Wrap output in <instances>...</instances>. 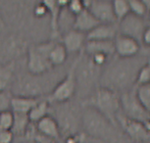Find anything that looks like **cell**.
Returning a JSON list of instances; mask_svg holds the SVG:
<instances>
[{
  "label": "cell",
  "instance_id": "6da1fadb",
  "mask_svg": "<svg viewBox=\"0 0 150 143\" xmlns=\"http://www.w3.org/2000/svg\"><path fill=\"white\" fill-rule=\"evenodd\" d=\"M147 63V58L139 55L127 59L115 57L101 71L99 86L118 94L132 90L135 85L137 72Z\"/></svg>",
  "mask_w": 150,
  "mask_h": 143
},
{
  "label": "cell",
  "instance_id": "7a4b0ae2",
  "mask_svg": "<svg viewBox=\"0 0 150 143\" xmlns=\"http://www.w3.org/2000/svg\"><path fill=\"white\" fill-rule=\"evenodd\" d=\"M49 75L24 74L13 80L11 85V94L13 96L28 97V98H40L42 94L53 90L55 85L52 80L48 77Z\"/></svg>",
  "mask_w": 150,
  "mask_h": 143
},
{
  "label": "cell",
  "instance_id": "3957f363",
  "mask_svg": "<svg viewBox=\"0 0 150 143\" xmlns=\"http://www.w3.org/2000/svg\"><path fill=\"white\" fill-rule=\"evenodd\" d=\"M81 124L87 135L94 139L112 141L116 138L115 125L92 108H84Z\"/></svg>",
  "mask_w": 150,
  "mask_h": 143
},
{
  "label": "cell",
  "instance_id": "277c9868",
  "mask_svg": "<svg viewBox=\"0 0 150 143\" xmlns=\"http://www.w3.org/2000/svg\"><path fill=\"white\" fill-rule=\"evenodd\" d=\"M83 106L94 109L116 125V117L121 112L120 94L99 86L84 101Z\"/></svg>",
  "mask_w": 150,
  "mask_h": 143
},
{
  "label": "cell",
  "instance_id": "5b68a950",
  "mask_svg": "<svg viewBox=\"0 0 150 143\" xmlns=\"http://www.w3.org/2000/svg\"><path fill=\"white\" fill-rule=\"evenodd\" d=\"M75 64V78L77 83V91L81 94L90 95L91 89L99 85L101 68L95 66L90 58L84 53H81L74 61Z\"/></svg>",
  "mask_w": 150,
  "mask_h": 143
},
{
  "label": "cell",
  "instance_id": "8992f818",
  "mask_svg": "<svg viewBox=\"0 0 150 143\" xmlns=\"http://www.w3.org/2000/svg\"><path fill=\"white\" fill-rule=\"evenodd\" d=\"M54 43L55 41L53 40L46 41L30 46L27 50V68L29 74L39 75L46 74L52 69L48 56Z\"/></svg>",
  "mask_w": 150,
  "mask_h": 143
},
{
  "label": "cell",
  "instance_id": "52a82bcc",
  "mask_svg": "<svg viewBox=\"0 0 150 143\" xmlns=\"http://www.w3.org/2000/svg\"><path fill=\"white\" fill-rule=\"evenodd\" d=\"M121 113L126 118L144 124L149 122V111L144 109L137 101L134 88L120 94Z\"/></svg>",
  "mask_w": 150,
  "mask_h": 143
},
{
  "label": "cell",
  "instance_id": "ba28073f",
  "mask_svg": "<svg viewBox=\"0 0 150 143\" xmlns=\"http://www.w3.org/2000/svg\"><path fill=\"white\" fill-rule=\"evenodd\" d=\"M76 92H77V83L75 78V64L73 63L68 74L55 85L48 98L49 101L62 104V103H67L76 94Z\"/></svg>",
  "mask_w": 150,
  "mask_h": 143
},
{
  "label": "cell",
  "instance_id": "9c48e42d",
  "mask_svg": "<svg viewBox=\"0 0 150 143\" xmlns=\"http://www.w3.org/2000/svg\"><path fill=\"white\" fill-rule=\"evenodd\" d=\"M116 123L120 124L125 132L135 141L146 142L149 140V122L142 124V123L137 122V120L128 119L120 112L116 117Z\"/></svg>",
  "mask_w": 150,
  "mask_h": 143
},
{
  "label": "cell",
  "instance_id": "30bf717a",
  "mask_svg": "<svg viewBox=\"0 0 150 143\" xmlns=\"http://www.w3.org/2000/svg\"><path fill=\"white\" fill-rule=\"evenodd\" d=\"M147 27H148L143 18H139L129 13L119 22L118 33L134 39L141 45V37Z\"/></svg>",
  "mask_w": 150,
  "mask_h": 143
},
{
  "label": "cell",
  "instance_id": "8fae6325",
  "mask_svg": "<svg viewBox=\"0 0 150 143\" xmlns=\"http://www.w3.org/2000/svg\"><path fill=\"white\" fill-rule=\"evenodd\" d=\"M84 8L99 22V24H116L113 13L112 1L107 0H93L83 1Z\"/></svg>",
  "mask_w": 150,
  "mask_h": 143
},
{
  "label": "cell",
  "instance_id": "7c38bea8",
  "mask_svg": "<svg viewBox=\"0 0 150 143\" xmlns=\"http://www.w3.org/2000/svg\"><path fill=\"white\" fill-rule=\"evenodd\" d=\"M113 43H114L115 54H117V57L119 58L127 59L135 57L139 54L141 48V45L137 40L120 33L117 35L113 40Z\"/></svg>",
  "mask_w": 150,
  "mask_h": 143
},
{
  "label": "cell",
  "instance_id": "4fadbf2b",
  "mask_svg": "<svg viewBox=\"0 0 150 143\" xmlns=\"http://www.w3.org/2000/svg\"><path fill=\"white\" fill-rule=\"evenodd\" d=\"M0 56L9 60L8 62H15V59L26 51L25 41L16 35H9L1 42Z\"/></svg>",
  "mask_w": 150,
  "mask_h": 143
},
{
  "label": "cell",
  "instance_id": "5bb4252c",
  "mask_svg": "<svg viewBox=\"0 0 150 143\" xmlns=\"http://www.w3.org/2000/svg\"><path fill=\"white\" fill-rule=\"evenodd\" d=\"M118 35L117 24H100L86 35V41H113Z\"/></svg>",
  "mask_w": 150,
  "mask_h": 143
},
{
  "label": "cell",
  "instance_id": "9a60e30c",
  "mask_svg": "<svg viewBox=\"0 0 150 143\" xmlns=\"http://www.w3.org/2000/svg\"><path fill=\"white\" fill-rule=\"evenodd\" d=\"M86 35L75 30H70L63 36V46L67 53H79L83 49L86 44Z\"/></svg>",
  "mask_w": 150,
  "mask_h": 143
},
{
  "label": "cell",
  "instance_id": "2e32d148",
  "mask_svg": "<svg viewBox=\"0 0 150 143\" xmlns=\"http://www.w3.org/2000/svg\"><path fill=\"white\" fill-rule=\"evenodd\" d=\"M35 125L36 130L39 133H41L42 135L46 136L47 138L51 139L53 141H56V140L60 138L61 131L55 118L47 115L46 117L42 118L40 120H38Z\"/></svg>",
  "mask_w": 150,
  "mask_h": 143
},
{
  "label": "cell",
  "instance_id": "e0dca14e",
  "mask_svg": "<svg viewBox=\"0 0 150 143\" xmlns=\"http://www.w3.org/2000/svg\"><path fill=\"white\" fill-rule=\"evenodd\" d=\"M58 118L56 120L57 124L59 125V128L61 130L67 131L71 134H75V130L78 125V119L76 117V113L73 111V109L69 108H60L57 112Z\"/></svg>",
  "mask_w": 150,
  "mask_h": 143
},
{
  "label": "cell",
  "instance_id": "ac0fdd59",
  "mask_svg": "<svg viewBox=\"0 0 150 143\" xmlns=\"http://www.w3.org/2000/svg\"><path fill=\"white\" fill-rule=\"evenodd\" d=\"M99 22L93 17L88 10L84 9L80 14L74 17L73 30H78L80 32H83L86 35L90 30H92L95 27H97Z\"/></svg>",
  "mask_w": 150,
  "mask_h": 143
},
{
  "label": "cell",
  "instance_id": "d6986e66",
  "mask_svg": "<svg viewBox=\"0 0 150 143\" xmlns=\"http://www.w3.org/2000/svg\"><path fill=\"white\" fill-rule=\"evenodd\" d=\"M84 54H105L111 57L115 54L114 43L113 41H86L83 47Z\"/></svg>",
  "mask_w": 150,
  "mask_h": 143
},
{
  "label": "cell",
  "instance_id": "ffe728a7",
  "mask_svg": "<svg viewBox=\"0 0 150 143\" xmlns=\"http://www.w3.org/2000/svg\"><path fill=\"white\" fill-rule=\"evenodd\" d=\"M40 98H28L13 96L11 100V112L12 113L29 114V112L40 101Z\"/></svg>",
  "mask_w": 150,
  "mask_h": 143
},
{
  "label": "cell",
  "instance_id": "44dd1931",
  "mask_svg": "<svg viewBox=\"0 0 150 143\" xmlns=\"http://www.w3.org/2000/svg\"><path fill=\"white\" fill-rule=\"evenodd\" d=\"M13 125L11 128V132L15 136H25L28 128H29L30 122L28 114L22 113H13Z\"/></svg>",
  "mask_w": 150,
  "mask_h": 143
},
{
  "label": "cell",
  "instance_id": "7402d4cb",
  "mask_svg": "<svg viewBox=\"0 0 150 143\" xmlns=\"http://www.w3.org/2000/svg\"><path fill=\"white\" fill-rule=\"evenodd\" d=\"M46 7L48 11V14L50 15V19H51V30L52 35L54 37L58 35L59 30H58V20L59 15H60V11L62 8L59 6L57 1H53V0H45V1H41Z\"/></svg>",
  "mask_w": 150,
  "mask_h": 143
},
{
  "label": "cell",
  "instance_id": "603a6c76",
  "mask_svg": "<svg viewBox=\"0 0 150 143\" xmlns=\"http://www.w3.org/2000/svg\"><path fill=\"white\" fill-rule=\"evenodd\" d=\"M68 57V53L65 49V47L63 46L62 43L56 42L54 43V45L52 46L51 50L49 52V56H48V60L51 67H58L61 66L66 62Z\"/></svg>",
  "mask_w": 150,
  "mask_h": 143
},
{
  "label": "cell",
  "instance_id": "cb8c5ba5",
  "mask_svg": "<svg viewBox=\"0 0 150 143\" xmlns=\"http://www.w3.org/2000/svg\"><path fill=\"white\" fill-rule=\"evenodd\" d=\"M15 62H10L0 66V92L7 90L14 80Z\"/></svg>",
  "mask_w": 150,
  "mask_h": 143
},
{
  "label": "cell",
  "instance_id": "d4e9b609",
  "mask_svg": "<svg viewBox=\"0 0 150 143\" xmlns=\"http://www.w3.org/2000/svg\"><path fill=\"white\" fill-rule=\"evenodd\" d=\"M48 112H49V102L47 100H40L28 114L30 122L32 124H35L42 118L46 117Z\"/></svg>",
  "mask_w": 150,
  "mask_h": 143
},
{
  "label": "cell",
  "instance_id": "484cf974",
  "mask_svg": "<svg viewBox=\"0 0 150 143\" xmlns=\"http://www.w3.org/2000/svg\"><path fill=\"white\" fill-rule=\"evenodd\" d=\"M134 95L138 102L140 103L141 106L144 109L149 111L150 110V83L134 86Z\"/></svg>",
  "mask_w": 150,
  "mask_h": 143
},
{
  "label": "cell",
  "instance_id": "4316f807",
  "mask_svg": "<svg viewBox=\"0 0 150 143\" xmlns=\"http://www.w3.org/2000/svg\"><path fill=\"white\" fill-rule=\"evenodd\" d=\"M129 13L132 15L143 18L146 16L150 8V2L149 1H141V0H129Z\"/></svg>",
  "mask_w": 150,
  "mask_h": 143
},
{
  "label": "cell",
  "instance_id": "83f0119b",
  "mask_svg": "<svg viewBox=\"0 0 150 143\" xmlns=\"http://www.w3.org/2000/svg\"><path fill=\"white\" fill-rule=\"evenodd\" d=\"M112 8L116 21L120 22L129 14L128 0H114L112 1Z\"/></svg>",
  "mask_w": 150,
  "mask_h": 143
},
{
  "label": "cell",
  "instance_id": "f1b7e54d",
  "mask_svg": "<svg viewBox=\"0 0 150 143\" xmlns=\"http://www.w3.org/2000/svg\"><path fill=\"white\" fill-rule=\"evenodd\" d=\"M150 81V65L149 63L143 65L137 72V78H135V85H148Z\"/></svg>",
  "mask_w": 150,
  "mask_h": 143
},
{
  "label": "cell",
  "instance_id": "f546056e",
  "mask_svg": "<svg viewBox=\"0 0 150 143\" xmlns=\"http://www.w3.org/2000/svg\"><path fill=\"white\" fill-rule=\"evenodd\" d=\"M13 120V113L11 111L0 113V130H11Z\"/></svg>",
  "mask_w": 150,
  "mask_h": 143
},
{
  "label": "cell",
  "instance_id": "4dcf8cb0",
  "mask_svg": "<svg viewBox=\"0 0 150 143\" xmlns=\"http://www.w3.org/2000/svg\"><path fill=\"white\" fill-rule=\"evenodd\" d=\"M13 95L10 91L5 90L0 92V113L11 111V100Z\"/></svg>",
  "mask_w": 150,
  "mask_h": 143
},
{
  "label": "cell",
  "instance_id": "1f68e13d",
  "mask_svg": "<svg viewBox=\"0 0 150 143\" xmlns=\"http://www.w3.org/2000/svg\"><path fill=\"white\" fill-rule=\"evenodd\" d=\"M66 8H67L68 12L70 14H72L74 17L77 16L81 11L86 9V8H84L83 1H81V0H71V1L68 2V5Z\"/></svg>",
  "mask_w": 150,
  "mask_h": 143
},
{
  "label": "cell",
  "instance_id": "d6a6232c",
  "mask_svg": "<svg viewBox=\"0 0 150 143\" xmlns=\"http://www.w3.org/2000/svg\"><path fill=\"white\" fill-rule=\"evenodd\" d=\"M47 14H48V11L42 2L36 4L35 8H33V15H35L36 18H43Z\"/></svg>",
  "mask_w": 150,
  "mask_h": 143
},
{
  "label": "cell",
  "instance_id": "836d02e7",
  "mask_svg": "<svg viewBox=\"0 0 150 143\" xmlns=\"http://www.w3.org/2000/svg\"><path fill=\"white\" fill-rule=\"evenodd\" d=\"M14 135L10 130H0V143H13Z\"/></svg>",
  "mask_w": 150,
  "mask_h": 143
},
{
  "label": "cell",
  "instance_id": "e575fe53",
  "mask_svg": "<svg viewBox=\"0 0 150 143\" xmlns=\"http://www.w3.org/2000/svg\"><path fill=\"white\" fill-rule=\"evenodd\" d=\"M149 44H150V29L148 27L144 30L142 37H141V45L149 46Z\"/></svg>",
  "mask_w": 150,
  "mask_h": 143
},
{
  "label": "cell",
  "instance_id": "d590c367",
  "mask_svg": "<svg viewBox=\"0 0 150 143\" xmlns=\"http://www.w3.org/2000/svg\"><path fill=\"white\" fill-rule=\"evenodd\" d=\"M81 136L77 133L68 135L66 140H65V143H81Z\"/></svg>",
  "mask_w": 150,
  "mask_h": 143
},
{
  "label": "cell",
  "instance_id": "8d00e7d4",
  "mask_svg": "<svg viewBox=\"0 0 150 143\" xmlns=\"http://www.w3.org/2000/svg\"><path fill=\"white\" fill-rule=\"evenodd\" d=\"M4 29H5V23H4L3 19L1 18V16H0V32H1Z\"/></svg>",
  "mask_w": 150,
  "mask_h": 143
}]
</instances>
